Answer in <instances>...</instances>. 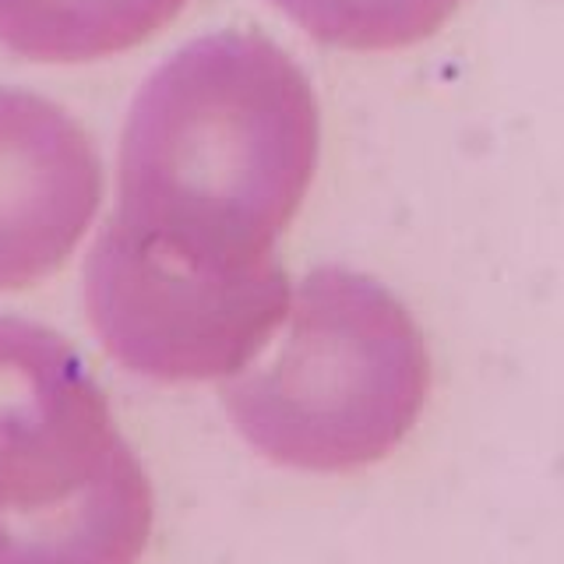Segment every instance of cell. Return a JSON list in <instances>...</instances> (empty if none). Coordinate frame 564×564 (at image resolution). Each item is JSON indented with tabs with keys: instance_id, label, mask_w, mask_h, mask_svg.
<instances>
[{
	"instance_id": "obj_4",
	"label": "cell",
	"mask_w": 564,
	"mask_h": 564,
	"mask_svg": "<svg viewBox=\"0 0 564 564\" xmlns=\"http://www.w3.org/2000/svg\"><path fill=\"white\" fill-rule=\"evenodd\" d=\"M275 254L229 258L113 216L85 272L93 328L113 357L155 381H219L251 367L290 311Z\"/></svg>"
},
{
	"instance_id": "obj_1",
	"label": "cell",
	"mask_w": 564,
	"mask_h": 564,
	"mask_svg": "<svg viewBox=\"0 0 564 564\" xmlns=\"http://www.w3.org/2000/svg\"><path fill=\"white\" fill-rule=\"evenodd\" d=\"M307 75L258 32L187 43L141 88L120 145L117 216L212 254H275L314 181Z\"/></svg>"
},
{
	"instance_id": "obj_3",
	"label": "cell",
	"mask_w": 564,
	"mask_h": 564,
	"mask_svg": "<svg viewBox=\"0 0 564 564\" xmlns=\"http://www.w3.org/2000/svg\"><path fill=\"white\" fill-rule=\"evenodd\" d=\"M152 484L57 332L0 314V564H138Z\"/></svg>"
},
{
	"instance_id": "obj_2",
	"label": "cell",
	"mask_w": 564,
	"mask_h": 564,
	"mask_svg": "<svg viewBox=\"0 0 564 564\" xmlns=\"http://www.w3.org/2000/svg\"><path fill=\"white\" fill-rule=\"evenodd\" d=\"M286 317L275 352L226 388L247 445L307 473H349L392 455L431 388L413 314L375 279L317 269L290 296Z\"/></svg>"
},
{
	"instance_id": "obj_5",
	"label": "cell",
	"mask_w": 564,
	"mask_h": 564,
	"mask_svg": "<svg viewBox=\"0 0 564 564\" xmlns=\"http://www.w3.org/2000/svg\"><path fill=\"white\" fill-rule=\"evenodd\" d=\"M102 202V163L82 123L0 88V290H29L75 254Z\"/></svg>"
},
{
	"instance_id": "obj_6",
	"label": "cell",
	"mask_w": 564,
	"mask_h": 564,
	"mask_svg": "<svg viewBox=\"0 0 564 564\" xmlns=\"http://www.w3.org/2000/svg\"><path fill=\"white\" fill-rule=\"evenodd\" d=\"M187 0H0V43L43 64L113 57L166 29Z\"/></svg>"
},
{
	"instance_id": "obj_7",
	"label": "cell",
	"mask_w": 564,
	"mask_h": 564,
	"mask_svg": "<svg viewBox=\"0 0 564 564\" xmlns=\"http://www.w3.org/2000/svg\"><path fill=\"white\" fill-rule=\"evenodd\" d=\"M317 43L381 53L416 46L448 22L458 0H272Z\"/></svg>"
}]
</instances>
